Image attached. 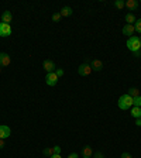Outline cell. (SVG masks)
<instances>
[{
	"instance_id": "24",
	"label": "cell",
	"mask_w": 141,
	"mask_h": 158,
	"mask_svg": "<svg viewBox=\"0 0 141 158\" xmlns=\"http://www.w3.org/2000/svg\"><path fill=\"white\" fill-rule=\"evenodd\" d=\"M59 19H61V14H59V13L52 14V20H54V21H59Z\"/></svg>"
},
{
	"instance_id": "14",
	"label": "cell",
	"mask_w": 141,
	"mask_h": 158,
	"mask_svg": "<svg viewBox=\"0 0 141 158\" xmlns=\"http://www.w3.org/2000/svg\"><path fill=\"white\" fill-rule=\"evenodd\" d=\"M72 9L71 7H68V6H65V7H62V10L59 11V14H61V17H68V16H72Z\"/></svg>"
},
{
	"instance_id": "31",
	"label": "cell",
	"mask_w": 141,
	"mask_h": 158,
	"mask_svg": "<svg viewBox=\"0 0 141 158\" xmlns=\"http://www.w3.org/2000/svg\"><path fill=\"white\" fill-rule=\"evenodd\" d=\"M140 55H141V49H140V51H137V52H134V56H137V58H138Z\"/></svg>"
},
{
	"instance_id": "7",
	"label": "cell",
	"mask_w": 141,
	"mask_h": 158,
	"mask_svg": "<svg viewBox=\"0 0 141 158\" xmlns=\"http://www.w3.org/2000/svg\"><path fill=\"white\" fill-rule=\"evenodd\" d=\"M10 62H11V58H10L9 54L0 52V66H9Z\"/></svg>"
},
{
	"instance_id": "16",
	"label": "cell",
	"mask_w": 141,
	"mask_h": 158,
	"mask_svg": "<svg viewBox=\"0 0 141 158\" xmlns=\"http://www.w3.org/2000/svg\"><path fill=\"white\" fill-rule=\"evenodd\" d=\"M131 116L134 118H140L141 117V107H135V106H133L131 107Z\"/></svg>"
},
{
	"instance_id": "3",
	"label": "cell",
	"mask_w": 141,
	"mask_h": 158,
	"mask_svg": "<svg viewBox=\"0 0 141 158\" xmlns=\"http://www.w3.org/2000/svg\"><path fill=\"white\" fill-rule=\"evenodd\" d=\"M78 73L81 76H89L90 73H92V68H90V64L89 62H83L79 65L78 68Z\"/></svg>"
},
{
	"instance_id": "6",
	"label": "cell",
	"mask_w": 141,
	"mask_h": 158,
	"mask_svg": "<svg viewBox=\"0 0 141 158\" xmlns=\"http://www.w3.org/2000/svg\"><path fill=\"white\" fill-rule=\"evenodd\" d=\"M10 34H11V26L0 23V37H9Z\"/></svg>"
},
{
	"instance_id": "32",
	"label": "cell",
	"mask_w": 141,
	"mask_h": 158,
	"mask_svg": "<svg viewBox=\"0 0 141 158\" xmlns=\"http://www.w3.org/2000/svg\"><path fill=\"white\" fill-rule=\"evenodd\" d=\"M2 68H3V66H0V72H2Z\"/></svg>"
},
{
	"instance_id": "4",
	"label": "cell",
	"mask_w": 141,
	"mask_h": 158,
	"mask_svg": "<svg viewBox=\"0 0 141 158\" xmlns=\"http://www.w3.org/2000/svg\"><path fill=\"white\" fill-rule=\"evenodd\" d=\"M58 76H56L55 72H49L45 75V83L48 86H55L56 83H58Z\"/></svg>"
},
{
	"instance_id": "8",
	"label": "cell",
	"mask_w": 141,
	"mask_h": 158,
	"mask_svg": "<svg viewBox=\"0 0 141 158\" xmlns=\"http://www.w3.org/2000/svg\"><path fill=\"white\" fill-rule=\"evenodd\" d=\"M10 127L6 124H0V138L2 140H6L7 137H10Z\"/></svg>"
},
{
	"instance_id": "20",
	"label": "cell",
	"mask_w": 141,
	"mask_h": 158,
	"mask_svg": "<svg viewBox=\"0 0 141 158\" xmlns=\"http://www.w3.org/2000/svg\"><path fill=\"white\" fill-rule=\"evenodd\" d=\"M114 6L117 7V9H123V7L126 6V2H124V0H116V2H114Z\"/></svg>"
},
{
	"instance_id": "17",
	"label": "cell",
	"mask_w": 141,
	"mask_h": 158,
	"mask_svg": "<svg viewBox=\"0 0 141 158\" xmlns=\"http://www.w3.org/2000/svg\"><path fill=\"white\" fill-rule=\"evenodd\" d=\"M127 93H128V95H130V96H131L133 99H134V98H137V96H140V90H138L137 88H130V89H128V90H127Z\"/></svg>"
},
{
	"instance_id": "2",
	"label": "cell",
	"mask_w": 141,
	"mask_h": 158,
	"mask_svg": "<svg viewBox=\"0 0 141 158\" xmlns=\"http://www.w3.org/2000/svg\"><path fill=\"white\" fill-rule=\"evenodd\" d=\"M127 48L131 51V52H137V51H140L141 49V41L138 37L133 35L130 37V38L127 40Z\"/></svg>"
},
{
	"instance_id": "13",
	"label": "cell",
	"mask_w": 141,
	"mask_h": 158,
	"mask_svg": "<svg viewBox=\"0 0 141 158\" xmlns=\"http://www.w3.org/2000/svg\"><path fill=\"white\" fill-rule=\"evenodd\" d=\"M124 7H127L130 11H135V10L138 9V2L137 0H127Z\"/></svg>"
},
{
	"instance_id": "19",
	"label": "cell",
	"mask_w": 141,
	"mask_h": 158,
	"mask_svg": "<svg viewBox=\"0 0 141 158\" xmlns=\"http://www.w3.org/2000/svg\"><path fill=\"white\" fill-rule=\"evenodd\" d=\"M133 106H135V107H141V96H137V98L133 99Z\"/></svg>"
},
{
	"instance_id": "10",
	"label": "cell",
	"mask_w": 141,
	"mask_h": 158,
	"mask_svg": "<svg viewBox=\"0 0 141 158\" xmlns=\"http://www.w3.org/2000/svg\"><path fill=\"white\" fill-rule=\"evenodd\" d=\"M11 20H13V14H11V11H9V10L3 11V14H2V23L10 24L11 23Z\"/></svg>"
},
{
	"instance_id": "28",
	"label": "cell",
	"mask_w": 141,
	"mask_h": 158,
	"mask_svg": "<svg viewBox=\"0 0 141 158\" xmlns=\"http://www.w3.org/2000/svg\"><path fill=\"white\" fill-rule=\"evenodd\" d=\"M6 147V143H4V140H2V138H0V150H2V148H4Z\"/></svg>"
},
{
	"instance_id": "15",
	"label": "cell",
	"mask_w": 141,
	"mask_h": 158,
	"mask_svg": "<svg viewBox=\"0 0 141 158\" xmlns=\"http://www.w3.org/2000/svg\"><path fill=\"white\" fill-rule=\"evenodd\" d=\"M124 20H126V23H127V24H134L135 21H137V19H135V16L133 13H127V14H126Z\"/></svg>"
},
{
	"instance_id": "18",
	"label": "cell",
	"mask_w": 141,
	"mask_h": 158,
	"mask_svg": "<svg viewBox=\"0 0 141 158\" xmlns=\"http://www.w3.org/2000/svg\"><path fill=\"white\" fill-rule=\"evenodd\" d=\"M43 154L44 155H45V157H51V155H52L54 154V148L52 147H49V148H45V150H44V151H43Z\"/></svg>"
},
{
	"instance_id": "22",
	"label": "cell",
	"mask_w": 141,
	"mask_h": 158,
	"mask_svg": "<svg viewBox=\"0 0 141 158\" xmlns=\"http://www.w3.org/2000/svg\"><path fill=\"white\" fill-rule=\"evenodd\" d=\"M55 73H56V76H58V78H61V76H64V69L62 68H56L55 69Z\"/></svg>"
},
{
	"instance_id": "25",
	"label": "cell",
	"mask_w": 141,
	"mask_h": 158,
	"mask_svg": "<svg viewBox=\"0 0 141 158\" xmlns=\"http://www.w3.org/2000/svg\"><path fill=\"white\" fill-rule=\"evenodd\" d=\"M93 158H105V155L102 154V152H95V154H93Z\"/></svg>"
},
{
	"instance_id": "11",
	"label": "cell",
	"mask_w": 141,
	"mask_h": 158,
	"mask_svg": "<svg viewBox=\"0 0 141 158\" xmlns=\"http://www.w3.org/2000/svg\"><path fill=\"white\" fill-rule=\"evenodd\" d=\"M135 28H134V24H126L124 27H123V34L124 35H128V37H133V34H134Z\"/></svg>"
},
{
	"instance_id": "27",
	"label": "cell",
	"mask_w": 141,
	"mask_h": 158,
	"mask_svg": "<svg viewBox=\"0 0 141 158\" xmlns=\"http://www.w3.org/2000/svg\"><path fill=\"white\" fill-rule=\"evenodd\" d=\"M68 158H79V155L76 154V152H72V154H69Z\"/></svg>"
},
{
	"instance_id": "30",
	"label": "cell",
	"mask_w": 141,
	"mask_h": 158,
	"mask_svg": "<svg viewBox=\"0 0 141 158\" xmlns=\"http://www.w3.org/2000/svg\"><path fill=\"white\" fill-rule=\"evenodd\" d=\"M49 158H62V157H61V154H52Z\"/></svg>"
},
{
	"instance_id": "23",
	"label": "cell",
	"mask_w": 141,
	"mask_h": 158,
	"mask_svg": "<svg viewBox=\"0 0 141 158\" xmlns=\"http://www.w3.org/2000/svg\"><path fill=\"white\" fill-rule=\"evenodd\" d=\"M54 154H61V147L59 145H54Z\"/></svg>"
},
{
	"instance_id": "5",
	"label": "cell",
	"mask_w": 141,
	"mask_h": 158,
	"mask_svg": "<svg viewBox=\"0 0 141 158\" xmlns=\"http://www.w3.org/2000/svg\"><path fill=\"white\" fill-rule=\"evenodd\" d=\"M43 68L47 71V73H49V72H55L56 65L54 61H51V59H45L43 62Z\"/></svg>"
},
{
	"instance_id": "1",
	"label": "cell",
	"mask_w": 141,
	"mask_h": 158,
	"mask_svg": "<svg viewBox=\"0 0 141 158\" xmlns=\"http://www.w3.org/2000/svg\"><path fill=\"white\" fill-rule=\"evenodd\" d=\"M117 105L122 110H128V109L133 107V98L128 95V93H126V95H123L122 98L118 99Z\"/></svg>"
},
{
	"instance_id": "29",
	"label": "cell",
	"mask_w": 141,
	"mask_h": 158,
	"mask_svg": "<svg viewBox=\"0 0 141 158\" xmlns=\"http://www.w3.org/2000/svg\"><path fill=\"white\" fill-rule=\"evenodd\" d=\"M135 124H137L138 127H141V117L140 118H135Z\"/></svg>"
},
{
	"instance_id": "26",
	"label": "cell",
	"mask_w": 141,
	"mask_h": 158,
	"mask_svg": "<svg viewBox=\"0 0 141 158\" xmlns=\"http://www.w3.org/2000/svg\"><path fill=\"white\" fill-rule=\"evenodd\" d=\"M122 158H133V157H131V154H130V152H123Z\"/></svg>"
},
{
	"instance_id": "21",
	"label": "cell",
	"mask_w": 141,
	"mask_h": 158,
	"mask_svg": "<svg viewBox=\"0 0 141 158\" xmlns=\"http://www.w3.org/2000/svg\"><path fill=\"white\" fill-rule=\"evenodd\" d=\"M134 28H135V31H138V33L141 34V19H138L134 23Z\"/></svg>"
},
{
	"instance_id": "33",
	"label": "cell",
	"mask_w": 141,
	"mask_h": 158,
	"mask_svg": "<svg viewBox=\"0 0 141 158\" xmlns=\"http://www.w3.org/2000/svg\"><path fill=\"white\" fill-rule=\"evenodd\" d=\"M140 41H141V37H140Z\"/></svg>"
},
{
	"instance_id": "12",
	"label": "cell",
	"mask_w": 141,
	"mask_h": 158,
	"mask_svg": "<svg viewBox=\"0 0 141 158\" xmlns=\"http://www.w3.org/2000/svg\"><path fill=\"white\" fill-rule=\"evenodd\" d=\"M93 157V150L90 145H85L82 150V158H92Z\"/></svg>"
},
{
	"instance_id": "9",
	"label": "cell",
	"mask_w": 141,
	"mask_h": 158,
	"mask_svg": "<svg viewBox=\"0 0 141 158\" xmlns=\"http://www.w3.org/2000/svg\"><path fill=\"white\" fill-rule=\"evenodd\" d=\"M90 68H92V71L100 72V71L103 69V62L100 61V59H93L92 62H90Z\"/></svg>"
}]
</instances>
